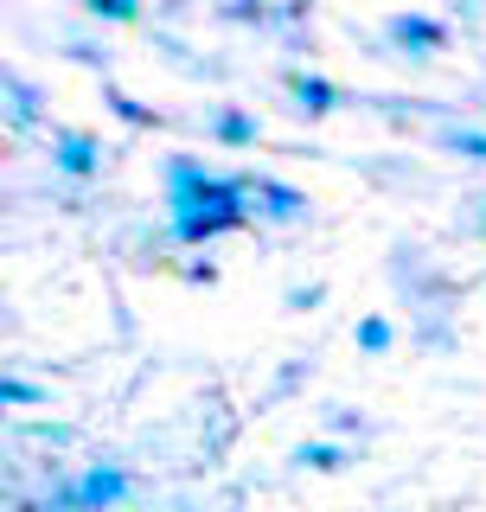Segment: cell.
Masks as SVG:
<instances>
[{"label": "cell", "instance_id": "6da1fadb", "mask_svg": "<svg viewBox=\"0 0 486 512\" xmlns=\"http://www.w3.org/2000/svg\"><path fill=\"white\" fill-rule=\"evenodd\" d=\"M167 218L180 244H205V237H224L237 224H250V205H243V180H218L205 173L192 154L167 160Z\"/></svg>", "mask_w": 486, "mask_h": 512}, {"label": "cell", "instance_id": "7a4b0ae2", "mask_svg": "<svg viewBox=\"0 0 486 512\" xmlns=\"http://www.w3.org/2000/svg\"><path fill=\"white\" fill-rule=\"evenodd\" d=\"M122 500H128V468H116V461H96L58 493V506H71V512H116Z\"/></svg>", "mask_w": 486, "mask_h": 512}, {"label": "cell", "instance_id": "3957f363", "mask_svg": "<svg viewBox=\"0 0 486 512\" xmlns=\"http://www.w3.org/2000/svg\"><path fill=\"white\" fill-rule=\"evenodd\" d=\"M243 205H250V218H275V224H295L307 212V192L282 186V180H243Z\"/></svg>", "mask_w": 486, "mask_h": 512}, {"label": "cell", "instance_id": "277c9868", "mask_svg": "<svg viewBox=\"0 0 486 512\" xmlns=\"http://www.w3.org/2000/svg\"><path fill=\"white\" fill-rule=\"evenodd\" d=\"M391 45L410 52V58H429V52L448 45V26L435 20V13H397V20H391Z\"/></svg>", "mask_w": 486, "mask_h": 512}, {"label": "cell", "instance_id": "5b68a950", "mask_svg": "<svg viewBox=\"0 0 486 512\" xmlns=\"http://www.w3.org/2000/svg\"><path fill=\"white\" fill-rule=\"evenodd\" d=\"M52 160H58V173H71V180H90V173L103 167V141H96L90 128H64Z\"/></svg>", "mask_w": 486, "mask_h": 512}, {"label": "cell", "instance_id": "8992f818", "mask_svg": "<svg viewBox=\"0 0 486 512\" xmlns=\"http://www.w3.org/2000/svg\"><path fill=\"white\" fill-rule=\"evenodd\" d=\"M288 96H295L307 116H327V109H339V84H333V77H320V71H295V77H288Z\"/></svg>", "mask_w": 486, "mask_h": 512}, {"label": "cell", "instance_id": "52a82bcc", "mask_svg": "<svg viewBox=\"0 0 486 512\" xmlns=\"http://www.w3.org/2000/svg\"><path fill=\"white\" fill-rule=\"evenodd\" d=\"M39 116H45V90L32 84V77L13 71V77H7V122H13V128H32Z\"/></svg>", "mask_w": 486, "mask_h": 512}, {"label": "cell", "instance_id": "ba28073f", "mask_svg": "<svg viewBox=\"0 0 486 512\" xmlns=\"http://www.w3.org/2000/svg\"><path fill=\"white\" fill-rule=\"evenodd\" d=\"M212 135L224 141V148H250V141L263 135V122H256L250 109H231V103H224V109H212Z\"/></svg>", "mask_w": 486, "mask_h": 512}, {"label": "cell", "instance_id": "9c48e42d", "mask_svg": "<svg viewBox=\"0 0 486 512\" xmlns=\"http://www.w3.org/2000/svg\"><path fill=\"white\" fill-rule=\"evenodd\" d=\"M295 468H307V474H333V468H346V448L339 442H295Z\"/></svg>", "mask_w": 486, "mask_h": 512}, {"label": "cell", "instance_id": "30bf717a", "mask_svg": "<svg viewBox=\"0 0 486 512\" xmlns=\"http://www.w3.org/2000/svg\"><path fill=\"white\" fill-rule=\"evenodd\" d=\"M352 340H359V352H391V340H397V327L384 314H365L359 327H352Z\"/></svg>", "mask_w": 486, "mask_h": 512}, {"label": "cell", "instance_id": "8fae6325", "mask_svg": "<svg viewBox=\"0 0 486 512\" xmlns=\"http://www.w3.org/2000/svg\"><path fill=\"white\" fill-rule=\"evenodd\" d=\"M442 141L448 154H461V160H486V128H442Z\"/></svg>", "mask_w": 486, "mask_h": 512}, {"label": "cell", "instance_id": "7c38bea8", "mask_svg": "<svg viewBox=\"0 0 486 512\" xmlns=\"http://www.w3.org/2000/svg\"><path fill=\"white\" fill-rule=\"evenodd\" d=\"M0 404H7V410H39L45 391H39L32 378H7V384H0Z\"/></svg>", "mask_w": 486, "mask_h": 512}, {"label": "cell", "instance_id": "4fadbf2b", "mask_svg": "<svg viewBox=\"0 0 486 512\" xmlns=\"http://www.w3.org/2000/svg\"><path fill=\"white\" fill-rule=\"evenodd\" d=\"M84 7L96 20H109V26H135L141 20V0H84Z\"/></svg>", "mask_w": 486, "mask_h": 512}, {"label": "cell", "instance_id": "5bb4252c", "mask_svg": "<svg viewBox=\"0 0 486 512\" xmlns=\"http://www.w3.org/2000/svg\"><path fill=\"white\" fill-rule=\"evenodd\" d=\"M109 109H116V116H122V122H135V128H154V122H160V116H154V109H141V103H135V96H122V90H109Z\"/></svg>", "mask_w": 486, "mask_h": 512}, {"label": "cell", "instance_id": "9a60e30c", "mask_svg": "<svg viewBox=\"0 0 486 512\" xmlns=\"http://www.w3.org/2000/svg\"><path fill=\"white\" fill-rule=\"evenodd\" d=\"M327 301V282H295L288 288V308H320Z\"/></svg>", "mask_w": 486, "mask_h": 512}, {"label": "cell", "instance_id": "2e32d148", "mask_svg": "<svg viewBox=\"0 0 486 512\" xmlns=\"http://www.w3.org/2000/svg\"><path fill=\"white\" fill-rule=\"evenodd\" d=\"M71 58H84V64H103V45H90V39H77V45H71Z\"/></svg>", "mask_w": 486, "mask_h": 512}]
</instances>
